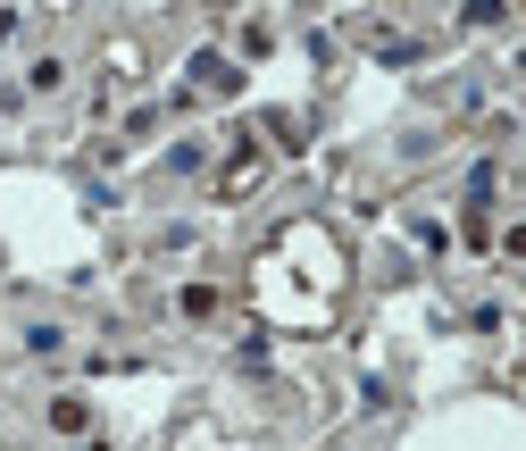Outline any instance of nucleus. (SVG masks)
<instances>
[{
	"instance_id": "obj_1",
	"label": "nucleus",
	"mask_w": 526,
	"mask_h": 451,
	"mask_svg": "<svg viewBox=\"0 0 526 451\" xmlns=\"http://www.w3.org/2000/svg\"><path fill=\"white\" fill-rule=\"evenodd\" d=\"M59 343H67V326H51V318H34V326H26V351H34V360H51Z\"/></svg>"
},
{
	"instance_id": "obj_2",
	"label": "nucleus",
	"mask_w": 526,
	"mask_h": 451,
	"mask_svg": "<svg viewBox=\"0 0 526 451\" xmlns=\"http://www.w3.org/2000/svg\"><path fill=\"white\" fill-rule=\"evenodd\" d=\"M51 426H59V435H84L92 410H84V401H51Z\"/></svg>"
}]
</instances>
